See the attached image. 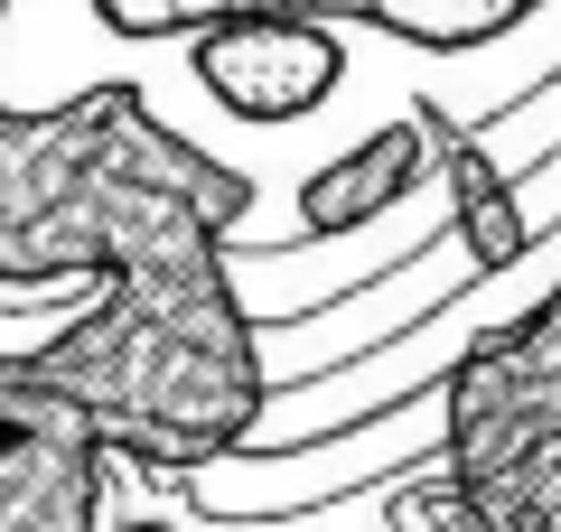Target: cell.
Wrapping results in <instances>:
<instances>
[{
  "mask_svg": "<svg viewBox=\"0 0 561 532\" xmlns=\"http://www.w3.org/2000/svg\"><path fill=\"white\" fill-rule=\"evenodd\" d=\"M449 449V393H412L402 412H375L356 430L300 439V449H234L216 467H197V505L225 513V523H290V513H319L337 495H356L365 476H393L412 458Z\"/></svg>",
  "mask_w": 561,
  "mask_h": 532,
  "instance_id": "2",
  "label": "cell"
},
{
  "mask_svg": "<svg viewBox=\"0 0 561 532\" xmlns=\"http://www.w3.org/2000/svg\"><path fill=\"white\" fill-rule=\"evenodd\" d=\"M103 28L122 38H197L216 20H243V10H300V20H365L402 47H486L505 28H524L542 0H94Z\"/></svg>",
  "mask_w": 561,
  "mask_h": 532,
  "instance_id": "5",
  "label": "cell"
},
{
  "mask_svg": "<svg viewBox=\"0 0 561 532\" xmlns=\"http://www.w3.org/2000/svg\"><path fill=\"white\" fill-rule=\"evenodd\" d=\"M421 177V131H383L365 159H337L328 177H309V234H346V224H365V216H383V206L402 197Z\"/></svg>",
  "mask_w": 561,
  "mask_h": 532,
  "instance_id": "6",
  "label": "cell"
},
{
  "mask_svg": "<svg viewBox=\"0 0 561 532\" xmlns=\"http://www.w3.org/2000/svg\"><path fill=\"white\" fill-rule=\"evenodd\" d=\"M197 84L234 122H300L346 84V47L328 20L300 10H243V20L197 28Z\"/></svg>",
  "mask_w": 561,
  "mask_h": 532,
  "instance_id": "4",
  "label": "cell"
},
{
  "mask_svg": "<svg viewBox=\"0 0 561 532\" xmlns=\"http://www.w3.org/2000/svg\"><path fill=\"white\" fill-rule=\"evenodd\" d=\"M103 458L94 402L66 393L38 346H0V532H103Z\"/></svg>",
  "mask_w": 561,
  "mask_h": 532,
  "instance_id": "3",
  "label": "cell"
},
{
  "mask_svg": "<svg viewBox=\"0 0 561 532\" xmlns=\"http://www.w3.org/2000/svg\"><path fill=\"white\" fill-rule=\"evenodd\" d=\"M449 495L478 532H561V280L440 374Z\"/></svg>",
  "mask_w": 561,
  "mask_h": 532,
  "instance_id": "1",
  "label": "cell"
}]
</instances>
